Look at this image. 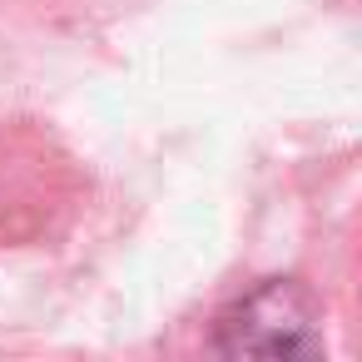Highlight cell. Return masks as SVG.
<instances>
[{
    "label": "cell",
    "instance_id": "obj_1",
    "mask_svg": "<svg viewBox=\"0 0 362 362\" xmlns=\"http://www.w3.org/2000/svg\"><path fill=\"white\" fill-rule=\"evenodd\" d=\"M218 347L228 357H303V352H317L313 303L293 283L273 278V283L253 288L248 298H238L218 317Z\"/></svg>",
    "mask_w": 362,
    "mask_h": 362
}]
</instances>
